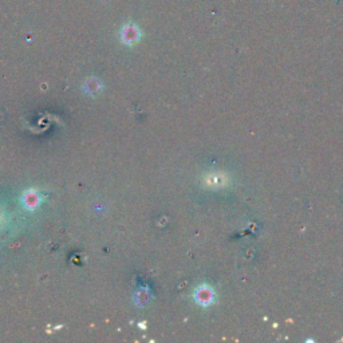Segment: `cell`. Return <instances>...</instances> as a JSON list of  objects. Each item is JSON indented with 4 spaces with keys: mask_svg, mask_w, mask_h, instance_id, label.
Returning a JSON list of instances; mask_svg holds the SVG:
<instances>
[{
    "mask_svg": "<svg viewBox=\"0 0 343 343\" xmlns=\"http://www.w3.org/2000/svg\"><path fill=\"white\" fill-rule=\"evenodd\" d=\"M194 299L201 306L211 305L212 301H213V291H212V288H209L208 286L198 287L196 290V294H194Z\"/></svg>",
    "mask_w": 343,
    "mask_h": 343,
    "instance_id": "1",
    "label": "cell"
},
{
    "mask_svg": "<svg viewBox=\"0 0 343 343\" xmlns=\"http://www.w3.org/2000/svg\"><path fill=\"white\" fill-rule=\"evenodd\" d=\"M139 39V31L135 26H126L122 30V41L128 45H133Z\"/></svg>",
    "mask_w": 343,
    "mask_h": 343,
    "instance_id": "2",
    "label": "cell"
},
{
    "mask_svg": "<svg viewBox=\"0 0 343 343\" xmlns=\"http://www.w3.org/2000/svg\"><path fill=\"white\" fill-rule=\"evenodd\" d=\"M26 200H25V204L26 207H28V208H36L39 205V196L38 193H26Z\"/></svg>",
    "mask_w": 343,
    "mask_h": 343,
    "instance_id": "3",
    "label": "cell"
}]
</instances>
